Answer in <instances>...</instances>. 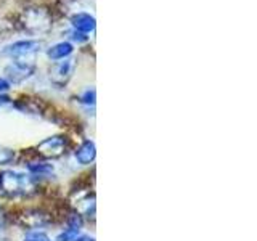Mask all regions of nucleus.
<instances>
[{"label":"nucleus","mask_w":257,"mask_h":241,"mask_svg":"<svg viewBox=\"0 0 257 241\" xmlns=\"http://www.w3.org/2000/svg\"><path fill=\"white\" fill-rule=\"evenodd\" d=\"M72 53V45L69 42H60L48 50V56L52 60H64Z\"/></svg>","instance_id":"nucleus-9"},{"label":"nucleus","mask_w":257,"mask_h":241,"mask_svg":"<svg viewBox=\"0 0 257 241\" xmlns=\"http://www.w3.org/2000/svg\"><path fill=\"white\" fill-rule=\"evenodd\" d=\"M74 69H76V60H72V58H66L64 61L55 63L50 68V80L55 85L64 87L72 77Z\"/></svg>","instance_id":"nucleus-3"},{"label":"nucleus","mask_w":257,"mask_h":241,"mask_svg":"<svg viewBox=\"0 0 257 241\" xmlns=\"http://www.w3.org/2000/svg\"><path fill=\"white\" fill-rule=\"evenodd\" d=\"M21 24L31 34H44L52 28V16L45 8H28L21 16Z\"/></svg>","instance_id":"nucleus-2"},{"label":"nucleus","mask_w":257,"mask_h":241,"mask_svg":"<svg viewBox=\"0 0 257 241\" xmlns=\"http://www.w3.org/2000/svg\"><path fill=\"white\" fill-rule=\"evenodd\" d=\"M8 88H10V82H8L7 79L0 77V92H7Z\"/></svg>","instance_id":"nucleus-15"},{"label":"nucleus","mask_w":257,"mask_h":241,"mask_svg":"<svg viewBox=\"0 0 257 241\" xmlns=\"http://www.w3.org/2000/svg\"><path fill=\"white\" fill-rule=\"evenodd\" d=\"M80 100H82L84 103L87 104H93L95 103V90L92 88V90H87L82 96H80Z\"/></svg>","instance_id":"nucleus-14"},{"label":"nucleus","mask_w":257,"mask_h":241,"mask_svg":"<svg viewBox=\"0 0 257 241\" xmlns=\"http://www.w3.org/2000/svg\"><path fill=\"white\" fill-rule=\"evenodd\" d=\"M40 48V44L37 40H20V42H15L10 47H7L5 53L12 55V56H26L29 53H34Z\"/></svg>","instance_id":"nucleus-6"},{"label":"nucleus","mask_w":257,"mask_h":241,"mask_svg":"<svg viewBox=\"0 0 257 241\" xmlns=\"http://www.w3.org/2000/svg\"><path fill=\"white\" fill-rule=\"evenodd\" d=\"M34 69H36V64L32 61L16 60L10 64V66H7L5 72L12 82L18 84V82H23L24 79H28L32 72H34Z\"/></svg>","instance_id":"nucleus-5"},{"label":"nucleus","mask_w":257,"mask_h":241,"mask_svg":"<svg viewBox=\"0 0 257 241\" xmlns=\"http://www.w3.org/2000/svg\"><path fill=\"white\" fill-rule=\"evenodd\" d=\"M29 171H31L32 174H37V175H50V174L53 172V166L45 164V163L31 164V166H29Z\"/></svg>","instance_id":"nucleus-11"},{"label":"nucleus","mask_w":257,"mask_h":241,"mask_svg":"<svg viewBox=\"0 0 257 241\" xmlns=\"http://www.w3.org/2000/svg\"><path fill=\"white\" fill-rule=\"evenodd\" d=\"M76 241H95V239L90 238V236H85V235H79V236L76 238Z\"/></svg>","instance_id":"nucleus-17"},{"label":"nucleus","mask_w":257,"mask_h":241,"mask_svg":"<svg viewBox=\"0 0 257 241\" xmlns=\"http://www.w3.org/2000/svg\"><path fill=\"white\" fill-rule=\"evenodd\" d=\"M36 182L29 174L4 171L0 174V195L4 196H26L34 193Z\"/></svg>","instance_id":"nucleus-1"},{"label":"nucleus","mask_w":257,"mask_h":241,"mask_svg":"<svg viewBox=\"0 0 257 241\" xmlns=\"http://www.w3.org/2000/svg\"><path fill=\"white\" fill-rule=\"evenodd\" d=\"M95 156H96V148H95V143L92 140L84 142L76 151V159L82 166H88L90 163H93Z\"/></svg>","instance_id":"nucleus-7"},{"label":"nucleus","mask_w":257,"mask_h":241,"mask_svg":"<svg viewBox=\"0 0 257 241\" xmlns=\"http://www.w3.org/2000/svg\"><path fill=\"white\" fill-rule=\"evenodd\" d=\"M24 241H52V239L44 231H31L24 236Z\"/></svg>","instance_id":"nucleus-13"},{"label":"nucleus","mask_w":257,"mask_h":241,"mask_svg":"<svg viewBox=\"0 0 257 241\" xmlns=\"http://www.w3.org/2000/svg\"><path fill=\"white\" fill-rule=\"evenodd\" d=\"M13 159H15V151L13 150L7 148V147H0V166L12 163Z\"/></svg>","instance_id":"nucleus-12"},{"label":"nucleus","mask_w":257,"mask_h":241,"mask_svg":"<svg viewBox=\"0 0 257 241\" xmlns=\"http://www.w3.org/2000/svg\"><path fill=\"white\" fill-rule=\"evenodd\" d=\"M4 223H5V212H4V209L0 207V228L4 227Z\"/></svg>","instance_id":"nucleus-16"},{"label":"nucleus","mask_w":257,"mask_h":241,"mask_svg":"<svg viewBox=\"0 0 257 241\" xmlns=\"http://www.w3.org/2000/svg\"><path fill=\"white\" fill-rule=\"evenodd\" d=\"M39 155H42L47 159H56L64 155L66 151V139H63L60 135L48 137L44 142H40L37 145Z\"/></svg>","instance_id":"nucleus-4"},{"label":"nucleus","mask_w":257,"mask_h":241,"mask_svg":"<svg viewBox=\"0 0 257 241\" xmlns=\"http://www.w3.org/2000/svg\"><path fill=\"white\" fill-rule=\"evenodd\" d=\"M72 26H74L76 31L82 32V34H87L95 29V18L90 16L88 13H77L71 18Z\"/></svg>","instance_id":"nucleus-8"},{"label":"nucleus","mask_w":257,"mask_h":241,"mask_svg":"<svg viewBox=\"0 0 257 241\" xmlns=\"http://www.w3.org/2000/svg\"><path fill=\"white\" fill-rule=\"evenodd\" d=\"M76 209L80 215H90L95 212V196L87 195L84 198H80L76 204Z\"/></svg>","instance_id":"nucleus-10"}]
</instances>
